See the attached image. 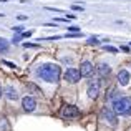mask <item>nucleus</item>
Segmentation results:
<instances>
[{"label":"nucleus","instance_id":"f257e3e1","mask_svg":"<svg viewBox=\"0 0 131 131\" xmlns=\"http://www.w3.org/2000/svg\"><path fill=\"white\" fill-rule=\"evenodd\" d=\"M38 77L42 78V80L48 81V83H57L61 77V70H60V67L55 65V63H45V65L40 67Z\"/></svg>","mask_w":131,"mask_h":131},{"label":"nucleus","instance_id":"f03ea898","mask_svg":"<svg viewBox=\"0 0 131 131\" xmlns=\"http://www.w3.org/2000/svg\"><path fill=\"white\" fill-rule=\"evenodd\" d=\"M113 110L116 115L131 116V96H119L113 101Z\"/></svg>","mask_w":131,"mask_h":131},{"label":"nucleus","instance_id":"7ed1b4c3","mask_svg":"<svg viewBox=\"0 0 131 131\" xmlns=\"http://www.w3.org/2000/svg\"><path fill=\"white\" fill-rule=\"evenodd\" d=\"M101 118H103V121H106V123H110V126H116L118 125V115H116V111L113 108H103L101 110Z\"/></svg>","mask_w":131,"mask_h":131},{"label":"nucleus","instance_id":"20e7f679","mask_svg":"<svg viewBox=\"0 0 131 131\" xmlns=\"http://www.w3.org/2000/svg\"><path fill=\"white\" fill-rule=\"evenodd\" d=\"M61 116L65 119H75L80 116V108L75 105H65L63 110H61Z\"/></svg>","mask_w":131,"mask_h":131},{"label":"nucleus","instance_id":"39448f33","mask_svg":"<svg viewBox=\"0 0 131 131\" xmlns=\"http://www.w3.org/2000/svg\"><path fill=\"white\" fill-rule=\"evenodd\" d=\"M80 78H81V75H80V71H78V68H68L67 73H65V80H67L68 83H77Z\"/></svg>","mask_w":131,"mask_h":131},{"label":"nucleus","instance_id":"423d86ee","mask_svg":"<svg viewBox=\"0 0 131 131\" xmlns=\"http://www.w3.org/2000/svg\"><path fill=\"white\" fill-rule=\"evenodd\" d=\"M22 106H23V110L25 111H33V110L37 108V101H35V98L33 96H25V98L22 100Z\"/></svg>","mask_w":131,"mask_h":131},{"label":"nucleus","instance_id":"0eeeda50","mask_svg":"<svg viewBox=\"0 0 131 131\" xmlns=\"http://www.w3.org/2000/svg\"><path fill=\"white\" fill-rule=\"evenodd\" d=\"M80 75L81 77H91L93 75V71H95V67H93L90 61H83V63L80 65Z\"/></svg>","mask_w":131,"mask_h":131},{"label":"nucleus","instance_id":"6e6552de","mask_svg":"<svg viewBox=\"0 0 131 131\" xmlns=\"http://www.w3.org/2000/svg\"><path fill=\"white\" fill-rule=\"evenodd\" d=\"M98 95H100V81L96 80V81H91V83L88 85V96L91 100H95Z\"/></svg>","mask_w":131,"mask_h":131},{"label":"nucleus","instance_id":"1a4fd4ad","mask_svg":"<svg viewBox=\"0 0 131 131\" xmlns=\"http://www.w3.org/2000/svg\"><path fill=\"white\" fill-rule=\"evenodd\" d=\"M3 95H5V98L10 100V101H15V100L18 98V91H17L12 85H7V86H5V90H3Z\"/></svg>","mask_w":131,"mask_h":131},{"label":"nucleus","instance_id":"9d476101","mask_svg":"<svg viewBox=\"0 0 131 131\" xmlns=\"http://www.w3.org/2000/svg\"><path fill=\"white\" fill-rule=\"evenodd\" d=\"M96 71H98V77L103 80V78H108V77H110V73H111V68H110V65H106V63H100L98 68H96Z\"/></svg>","mask_w":131,"mask_h":131},{"label":"nucleus","instance_id":"9b49d317","mask_svg":"<svg viewBox=\"0 0 131 131\" xmlns=\"http://www.w3.org/2000/svg\"><path fill=\"white\" fill-rule=\"evenodd\" d=\"M129 71L128 70H119L118 73V83L121 85V86H126V85L129 83Z\"/></svg>","mask_w":131,"mask_h":131},{"label":"nucleus","instance_id":"f8f14e48","mask_svg":"<svg viewBox=\"0 0 131 131\" xmlns=\"http://www.w3.org/2000/svg\"><path fill=\"white\" fill-rule=\"evenodd\" d=\"M8 50V42L5 38H0V51H7Z\"/></svg>","mask_w":131,"mask_h":131},{"label":"nucleus","instance_id":"ddd939ff","mask_svg":"<svg viewBox=\"0 0 131 131\" xmlns=\"http://www.w3.org/2000/svg\"><path fill=\"white\" fill-rule=\"evenodd\" d=\"M88 43L90 45H100V40L96 37H91V38H88Z\"/></svg>","mask_w":131,"mask_h":131},{"label":"nucleus","instance_id":"4468645a","mask_svg":"<svg viewBox=\"0 0 131 131\" xmlns=\"http://www.w3.org/2000/svg\"><path fill=\"white\" fill-rule=\"evenodd\" d=\"M47 10H50V12H57V13H63V10L61 8H55V7H45Z\"/></svg>","mask_w":131,"mask_h":131},{"label":"nucleus","instance_id":"2eb2a0df","mask_svg":"<svg viewBox=\"0 0 131 131\" xmlns=\"http://www.w3.org/2000/svg\"><path fill=\"white\" fill-rule=\"evenodd\" d=\"M71 8L77 10V12H83V7H81V5H77V3H73V5H71Z\"/></svg>","mask_w":131,"mask_h":131},{"label":"nucleus","instance_id":"dca6fc26","mask_svg":"<svg viewBox=\"0 0 131 131\" xmlns=\"http://www.w3.org/2000/svg\"><path fill=\"white\" fill-rule=\"evenodd\" d=\"M105 50H106V51H111V53H116V51H118V48H115V47H108V45H106Z\"/></svg>","mask_w":131,"mask_h":131},{"label":"nucleus","instance_id":"f3484780","mask_svg":"<svg viewBox=\"0 0 131 131\" xmlns=\"http://www.w3.org/2000/svg\"><path fill=\"white\" fill-rule=\"evenodd\" d=\"M2 63H3V65H7V67H10V68H17V67H15V63H12V61H7V60H3Z\"/></svg>","mask_w":131,"mask_h":131},{"label":"nucleus","instance_id":"a211bd4d","mask_svg":"<svg viewBox=\"0 0 131 131\" xmlns=\"http://www.w3.org/2000/svg\"><path fill=\"white\" fill-rule=\"evenodd\" d=\"M23 47L25 48H38V45H35V43H23Z\"/></svg>","mask_w":131,"mask_h":131},{"label":"nucleus","instance_id":"6ab92c4d","mask_svg":"<svg viewBox=\"0 0 131 131\" xmlns=\"http://www.w3.org/2000/svg\"><path fill=\"white\" fill-rule=\"evenodd\" d=\"M68 32H71V33H77V32H80V28H78V27H68Z\"/></svg>","mask_w":131,"mask_h":131},{"label":"nucleus","instance_id":"aec40b11","mask_svg":"<svg viewBox=\"0 0 131 131\" xmlns=\"http://www.w3.org/2000/svg\"><path fill=\"white\" fill-rule=\"evenodd\" d=\"M32 30H28V32H22V37H32Z\"/></svg>","mask_w":131,"mask_h":131},{"label":"nucleus","instance_id":"412c9836","mask_svg":"<svg viewBox=\"0 0 131 131\" xmlns=\"http://www.w3.org/2000/svg\"><path fill=\"white\" fill-rule=\"evenodd\" d=\"M13 30H15L17 33H22V32H23V27H15V28H13Z\"/></svg>","mask_w":131,"mask_h":131},{"label":"nucleus","instance_id":"4be33fe9","mask_svg":"<svg viewBox=\"0 0 131 131\" xmlns=\"http://www.w3.org/2000/svg\"><path fill=\"white\" fill-rule=\"evenodd\" d=\"M17 18H18V20H22V22H23V20H27V18H28V17H27V15H18V17H17Z\"/></svg>","mask_w":131,"mask_h":131},{"label":"nucleus","instance_id":"5701e85b","mask_svg":"<svg viewBox=\"0 0 131 131\" xmlns=\"http://www.w3.org/2000/svg\"><path fill=\"white\" fill-rule=\"evenodd\" d=\"M0 2H12V0H0Z\"/></svg>","mask_w":131,"mask_h":131},{"label":"nucleus","instance_id":"b1692460","mask_svg":"<svg viewBox=\"0 0 131 131\" xmlns=\"http://www.w3.org/2000/svg\"><path fill=\"white\" fill-rule=\"evenodd\" d=\"M0 95H2V90H0Z\"/></svg>","mask_w":131,"mask_h":131}]
</instances>
